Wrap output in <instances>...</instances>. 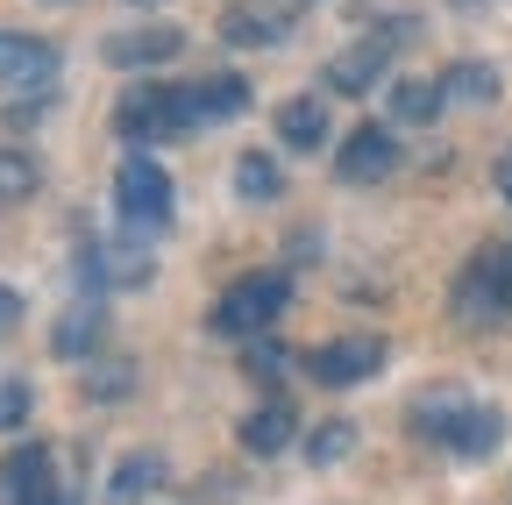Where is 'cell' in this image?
I'll return each mask as SVG.
<instances>
[{
    "label": "cell",
    "mask_w": 512,
    "mask_h": 505,
    "mask_svg": "<svg viewBox=\"0 0 512 505\" xmlns=\"http://www.w3.org/2000/svg\"><path fill=\"white\" fill-rule=\"evenodd\" d=\"M441 93H448V100H491V93H498V72L477 65V57H470V65H448Z\"/></svg>",
    "instance_id": "cell-21"
},
{
    "label": "cell",
    "mask_w": 512,
    "mask_h": 505,
    "mask_svg": "<svg viewBox=\"0 0 512 505\" xmlns=\"http://www.w3.org/2000/svg\"><path fill=\"white\" fill-rule=\"evenodd\" d=\"M185 129H200L192 86H128L121 107H114V136L121 143H171Z\"/></svg>",
    "instance_id": "cell-2"
},
{
    "label": "cell",
    "mask_w": 512,
    "mask_h": 505,
    "mask_svg": "<svg viewBox=\"0 0 512 505\" xmlns=\"http://www.w3.org/2000/svg\"><path fill=\"white\" fill-rule=\"evenodd\" d=\"M249 107V86L235 72H214V79H192V114H200V129L207 121H235Z\"/></svg>",
    "instance_id": "cell-15"
},
{
    "label": "cell",
    "mask_w": 512,
    "mask_h": 505,
    "mask_svg": "<svg viewBox=\"0 0 512 505\" xmlns=\"http://www.w3.org/2000/svg\"><path fill=\"white\" fill-rule=\"evenodd\" d=\"M292 306V278L285 271H249V278H235L221 299H214V335H235V342H249V335H264L278 313Z\"/></svg>",
    "instance_id": "cell-3"
},
{
    "label": "cell",
    "mask_w": 512,
    "mask_h": 505,
    "mask_svg": "<svg viewBox=\"0 0 512 505\" xmlns=\"http://www.w3.org/2000/svg\"><path fill=\"white\" fill-rule=\"evenodd\" d=\"M0 491H8V505H64V484H57V463H50L43 441H22V449L8 456Z\"/></svg>",
    "instance_id": "cell-8"
},
{
    "label": "cell",
    "mask_w": 512,
    "mask_h": 505,
    "mask_svg": "<svg viewBox=\"0 0 512 505\" xmlns=\"http://www.w3.org/2000/svg\"><path fill=\"white\" fill-rule=\"evenodd\" d=\"M235 193L242 200H278V164L271 157H242L235 164Z\"/></svg>",
    "instance_id": "cell-22"
},
{
    "label": "cell",
    "mask_w": 512,
    "mask_h": 505,
    "mask_svg": "<svg viewBox=\"0 0 512 505\" xmlns=\"http://www.w3.org/2000/svg\"><path fill=\"white\" fill-rule=\"evenodd\" d=\"M22 413H29V392L22 385H0V427H22Z\"/></svg>",
    "instance_id": "cell-25"
},
{
    "label": "cell",
    "mask_w": 512,
    "mask_h": 505,
    "mask_svg": "<svg viewBox=\"0 0 512 505\" xmlns=\"http://www.w3.org/2000/svg\"><path fill=\"white\" fill-rule=\"evenodd\" d=\"M498 200H505V207H512V150H505V157H498Z\"/></svg>",
    "instance_id": "cell-27"
},
{
    "label": "cell",
    "mask_w": 512,
    "mask_h": 505,
    "mask_svg": "<svg viewBox=\"0 0 512 505\" xmlns=\"http://www.w3.org/2000/svg\"><path fill=\"white\" fill-rule=\"evenodd\" d=\"M413 427L427 434V441H441L448 456H491L498 441H505V420L491 413V406H477V399H463V392H420L413 399Z\"/></svg>",
    "instance_id": "cell-1"
},
{
    "label": "cell",
    "mask_w": 512,
    "mask_h": 505,
    "mask_svg": "<svg viewBox=\"0 0 512 505\" xmlns=\"http://www.w3.org/2000/svg\"><path fill=\"white\" fill-rule=\"evenodd\" d=\"M100 335H107V313H100V306H72V313L57 321V335H50V342H57V356H86Z\"/></svg>",
    "instance_id": "cell-16"
},
{
    "label": "cell",
    "mask_w": 512,
    "mask_h": 505,
    "mask_svg": "<svg viewBox=\"0 0 512 505\" xmlns=\"http://www.w3.org/2000/svg\"><path fill=\"white\" fill-rule=\"evenodd\" d=\"M57 43H43V36H0V100H43L50 86H57Z\"/></svg>",
    "instance_id": "cell-6"
},
{
    "label": "cell",
    "mask_w": 512,
    "mask_h": 505,
    "mask_svg": "<svg viewBox=\"0 0 512 505\" xmlns=\"http://www.w3.org/2000/svg\"><path fill=\"white\" fill-rule=\"evenodd\" d=\"M392 164H399V143H392V129H377V121L349 129V143L335 150V178H349V185H370V178H384Z\"/></svg>",
    "instance_id": "cell-10"
},
{
    "label": "cell",
    "mask_w": 512,
    "mask_h": 505,
    "mask_svg": "<svg viewBox=\"0 0 512 505\" xmlns=\"http://www.w3.org/2000/svg\"><path fill=\"white\" fill-rule=\"evenodd\" d=\"M249 377H256V385H278V377H285V349L278 342H256L249 349Z\"/></svg>",
    "instance_id": "cell-24"
},
{
    "label": "cell",
    "mask_w": 512,
    "mask_h": 505,
    "mask_svg": "<svg viewBox=\"0 0 512 505\" xmlns=\"http://www.w3.org/2000/svg\"><path fill=\"white\" fill-rule=\"evenodd\" d=\"M86 285H143L150 278V257L143 249H128V242H100V249H86Z\"/></svg>",
    "instance_id": "cell-13"
},
{
    "label": "cell",
    "mask_w": 512,
    "mask_h": 505,
    "mask_svg": "<svg viewBox=\"0 0 512 505\" xmlns=\"http://www.w3.org/2000/svg\"><path fill=\"white\" fill-rule=\"evenodd\" d=\"M43 185V164L29 150H0V200H29Z\"/></svg>",
    "instance_id": "cell-20"
},
{
    "label": "cell",
    "mask_w": 512,
    "mask_h": 505,
    "mask_svg": "<svg viewBox=\"0 0 512 505\" xmlns=\"http://www.w3.org/2000/svg\"><path fill=\"white\" fill-rule=\"evenodd\" d=\"M413 36V22H392V29H370L363 43H349L335 65H328V79L320 86H335V93H370V86H384V72H392V57H399V43Z\"/></svg>",
    "instance_id": "cell-7"
},
{
    "label": "cell",
    "mask_w": 512,
    "mask_h": 505,
    "mask_svg": "<svg viewBox=\"0 0 512 505\" xmlns=\"http://www.w3.org/2000/svg\"><path fill=\"white\" fill-rule=\"evenodd\" d=\"M178 50H185V29L150 22V29H121V36H107V65H121V72H143V65H171Z\"/></svg>",
    "instance_id": "cell-11"
},
{
    "label": "cell",
    "mask_w": 512,
    "mask_h": 505,
    "mask_svg": "<svg viewBox=\"0 0 512 505\" xmlns=\"http://www.w3.org/2000/svg\"><path fill=\"white\" fill-rule=\"evenodd\" d=\"M441 100H448V93H441V79H399V86H392V114H399V121H413V129L441 114Z\"/></svg>",
    "instance_id": "cell-17"
},
{
    "label": "cell",
    "mask_w": 512,
    "mask_h": 505,
    "mask_svg": "<svg viewBox=\"0 0 512 505\" xmlns=\"http://www.w3.org/2000/svg\"><path fill=\"white\" fill-rule=\"evenodd\" d=\"M15 321H22V299H15L8 285H0V335H15Z\"/></svg>",
    "instance_id": "cell-26"
},
{
    "label": "cell",
    "mask_w": 512,
    "mask_h": 505,
    "mask_svg": "<svg viewBox=\"0 0 512 505\" xmlns=\"http://www.w3.org/2000/svg\"><path fill=\"white\" fill-rule=\"evenodd\" d=\"M157 477H164V463H157V456H128V463L114 470V484H107V498H114V505H136V498H143V491H150Z\"/></svg>",
    "instance_id": "cell-19"
},
{
    "label": "cell",
    "mask_w": 512,
    "mask_h": 505,
    "mask_svg": "<svg viewBox=\"0 0 512 505\" xmlns=\"http://www.w3.org/2000/svg\"><path fill=\"white\" fill-rule=\"evenodd\" d=\"M306 370L320 377V385H363L370 370H384V342L377 335H342V342H320L306 356Z\"/></svg>",
    "instance_id": "cell-9"
},
{
    "label": "cell",
    "mask_w": 512,
    "mask_h": 505,
    "mask_svg": "<svg viewBox=\"0 0 512 505\" xmlns=\"http://www.w3.org/2000/svg\"><path fill=\"white\" fill-rule=\"evenodd\" d=\"M64 505H72V498H64Z\"/></svg>",
    "instance_id": "cell-28"
},
{
    "label": "cell",
    "mask_w": 512,
    "mask_h": 505,
    "mask_svg": "<svg viewBox=\"0 0 512 505\" xmlns=\"http://www.w3.org/2000/svg\"><path fill=\"white\" fill-rule=\"evenodd\" d=\"M456 313L463 321H505L512 313V242H491L456 278Z\"/></svg>",
    "instance_id": "cell-5"
},
{
    "label": "cell",
    "mask_w": 512,
    "mask_h": 505,
    "mask_svg": "<svg viewBox=\"0 0 512 505\" xmlns=\"http://www.w3.org/2000/svg\"><path fill=\"white\" fill-rule=\"evenodd\" d=\"M114 207H121V221L128 228H143V235H157V228H171V178H164V164L150 157V150H136V157H121V171H114Z\"/></svg>",
    "instance_id": "cell-4"
},
{
    "label": "cell",
    "mask_w": 512,
    "mask_h": 505,
    "mask_svg": "<svg viewBox=\"0 0 512 505\" xmlns=\"http://www.w3.org/2000/svg\"><path fill=\"white\" fill-rule=\"evenodd\" d=\"M221 36L256 50V43H278V36H285V22H278V15H264V8H228V15H221Z\"/></svg>",
    "instance_id": "cell-18"
},
{
    "label": "cell",
    "mask_w": 512,
    "mask_h": 505,
    "mask_svg": "<svg viewBox=\"0 0 512 505\" xmlns=\"http://www.w3.org/2000/svg\"><path fill=\"white\" fill-rule=\"evenodd\" d=\"M349 449H356V427H349V420H328V427H320V434L306 441V456H313L320 470H328V463H342Z\"/></svg>",
    "instance_id": "cell-23"
},
{
    "label": "cell",
    "mask_w": 512,
    "mask_h": 505,
    "mask_svg": "<svg viewBox=\"0 0 512 505\" xmlns=\"http://www.w3.org/2000/svg\"><path fill=\"white\" fill-rule=\"evenodd\" d=\"M292 434H299V413L285 399H271V406H256L242 420V449L249 456H278V449H292Z\"/></svg>",
    "instance_id": "cell-12"
},
{
    "label": "cell",
    "mask_w": 512,
    "mask_h": 505,
    "mask_svg": "<svg viewBox=\"0 0 512 505\" xmlns=\"http://www.w3.org/2000/svg\"><path fill=\"white\" fill-rule=\"evenodd\" d=\"M278 136H285L292 150H320V143H328V100H320V93L285 100V107H278Z\"/></svg>",
    "instance_id": "cell-14"
}]
</instances>
